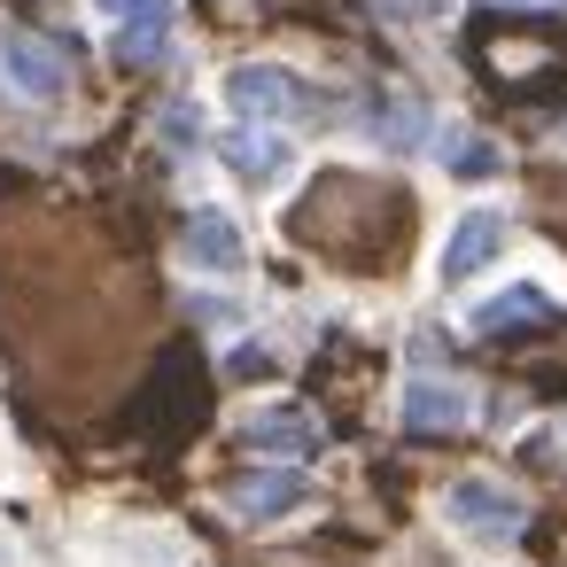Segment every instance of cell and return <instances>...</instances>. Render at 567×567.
<instances>
[{
	"instance_id": "1",
	"label": "cell",
	"mask_w": 567,
	"mask_h": 567,
	"mask_svg": "<svg viewBox=\"0 0 567 567\" xmlns=\"http://www.w3.org/2000/svg\"><path fill=\"white\" fill-rule=\"evenodd\" d=\"M0 86L17 102H63L71 94V55L24 24H0Z\"/></svg>"
},
{
	"instance_id": "2",
	"label": "cell",
	"mask_w": 567,
	"mask_h": 567,
	"mask_svg": "<svg viewBox=\"0 0 567 567\" xmlns=\"http://www.w3.org/2000/svg\"><path fill=\"white\" fill-rule=\"evenodd\" d=\"M443 520H451L458 536H474V544H513L520 520H528V505H520L505 482H489V474H458V482L443 489Z\"/></svg>"
},
{
	"instance_id": "3",
	"label": "cell",
	"mask_w": 567,
	"mask_h": 567,
	"mask_svg": "<svg viewBox=\"0 0 567 567\" xmlns=\"http://www.w3.org/2000/svg\"><path fill=\"white\" fill-rule=\"evenodd\" d=\"M218 94H226V110L241 125H288V117H303V79L280 71V63H234L218 79Z\"/></svg>"
},
{
	"instance_id": "4",
	"label": "cell",
	"mask_w": 567,
	"mask_h": 567,
	"mask_svg": "<svg viewBox=\"0 0 567 567\" xmlns=\"http://www.w3.org/2000/svg\"><path fill=\"white\" fill-rule=\"evenodd\" d=\"M505 241H513V226H505V210H489V203H474V210H458V218H451V234H443V257H435V280H443V288H466L474 272H489V265L505 257Z\"/></svg>"
},
{
	"instance_id": "5",
	"label": "cell",
	"mask_w": 567,
	"mask_h": 567,
	"mask_svg": "<svg viewBox=\"0 0 567 567\" xmlns=\"http://www.w3.org/2000/svg\"><path fill=\"white\" fill-rule=\"evenodd\" d=\"M234 435H241V443H249L257 458H288V466L319 451V420H311V412H303L296 396H272V404H249Z\"/></svg>"
},
{
	"instance_id": "6",
	"label": "cell",
	"mask_w": 567,
	"mask_h": 567,
	"mask_svg": "<svg viewBox=\"0 0 567 567\" xmlns=\"http://www.w3.org/2000/svg\"><path fill=\"white\" fill-rule=\"evenodd\" d=\"M218 164H226L234 179H249V187H272V179L296 172V148H288L280 125H226V133H218Z\"/></svg>"
},
{
	"instance_id": "7",
	"label": "cell",
	"mask_w": 567,
	"mask_h": 567,
	"mask_svg": "<svg viewBox=\"0 0 567 567\" xmlns=\"http://www.w3.org/2000/svg\"><path fill=\"white\" fill-rule=\"evenodd\" d=\"M172 9H179V0H94V17L117 32V55H125V63H156V55H164Z\"/></svg>"
},
{
	"instance_id": "8",
	"label": "cell",
	"mask_w": 567,
	"mask_h": 567,
	"mask_svg": "<svg viewBox=\"0 0 567 567\" xmlns=\"http://www.w3.org/2000/svg\"><path fill=\"white\" fill-rule=\"evenodd\" d=\"M466 412H474V389H466V381H443V373H412V381L396 389V420H404V427H420V435L466 427Z\"/></svg>"
},
{
	"instance_id": "9",
	"label": "cell",
	"mask_w": 567,
	"mask_h": 567,
	"mask_svg": "<svg viewBox=\"0 0 567 567\" xmlns=\"http://www.w3.org/2000/svg\"><path fill=\"white\" fill-rule=\"evenodd\" d=\"M179 257H187L195 272H218V280H241V272H249V241H241V226H234L226 210H195Z\"/></svg>"
},
{
	"instance_id": "10",
	"label": "cell",
	"mask_w": 567,
	"mask_h": 567,
	"mask_svg": "<svg viewBox=\"0 0 567 567\" xmlns=\"http://www.w3.org/2000/svg\"><path fill=\"white\" fill-rule=\"evenodd\" d=\"M226 505H234L241 520H288V513L311 505V482H303L296 466H265V474H241V482L226 489Z\"/></svg>"
},
{
	"instance_id": "11",
	"label": "cell",
	"mask_w": 567,
	"mask_h": 567,
	"mask_svg": "<svg viewBox=\"0 0 567 567\" xmlns=\"http://www.w3.org/2000/svg\"><path fill=\"white\" fill-rule=\"evenodd\" d=\"M365 133H373L389 156H412V148H427V141H435V133H427V102H420V94H373Z\"/></svg>"
},
{
	"instance_id": "12",
	"label": "cell",
	"mask_w": 567,
	"mask_h": 567,
	"mask_svg": "<svg viewBox=\"0 0 567 567\" xmlns=\"http://www.w3.org/2000/svg\"><path fill=\"white\" fill-rule=\"evenodd\" d=\"M427 148H435V164H443L451 179H466V187H482V179H505V148H497L489 133H466V125H451V133H435Z\"/></svg>"
},
{
	"instance_id": "13",
	"label": "cell",
	"mask_w": 567,
	"mask_h": 567,
	"mask_svg": "<svg viewBox=\"0 0 567 567\" xmlns=\"http://www.w3.org/2000/svg\"><path fill=\"white\" fill-rule=\"evenodd\" d=\"M544 311H551V296L536 280H513V288H497L466 311V334H513V327H536Z\"/></svg>"
},
{
	"instance_id": "14",
	"label": "cell",
	"mask_w": 567,
	"mask_h": 567,
	"mask_svg": "<svg viewBox=\"0 0 567 567\" xmlns=\"http://www.w3.org/2000/svg\"><path fill=\"white\" fill-rule=\"evenodd\" d=\"M164 141H172V148H195V141H203V125H195V110H187V102H172V110H164Z\"/></svg>"
},
{
	"instance_id": "15",
	"label": "cell",
	"mask_w": 567,
	"mask_h": 567,
	"mask_svg": "<svg viewBox=\"0 0 567 567\" xmlns=\"http://www.w3.org/2000/svg\"><path fill=\"white\" fill-rule=\"evenodd\" d=\"M373 9H381V17H396V24H427L443 0H373Z\"/></svg>"
},
{
	"instance_id": "16",
	"label": "cell",
	"mask_w": 567,
	"mask_h": 567,
	"mask_svg": "<svg viewBox=\"0 0 567 567\" xmlns=\"http://www.w3.org/2000/svg\"><path fill=\"white\" fill-rule=\"evenodd\" d=\"M559 9H567V0H559Z\"/></svg>"
}]
</instances>
